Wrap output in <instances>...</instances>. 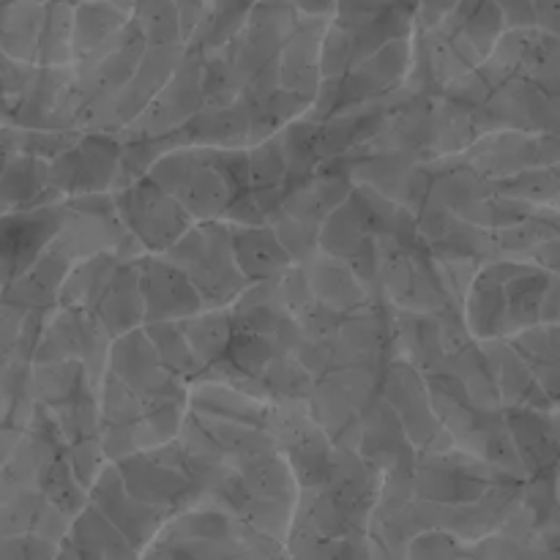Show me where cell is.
<instances>
[{
    "label": "cell",
    "mask_w": 560,
    "mask_h": 560,
    "mask_svg": "<svg viewBox=\"0 0 560 560\" xmlns=\"http://www.w3.org/2000/svg\"><path fill=\"white\" fill-rule=\"evenodd\" d=\"M162 255L189 277L202 306H230L249 284L238 271L233 233L224 219L191 222V228Z\"/></svg>",
    "instance_id": "obj_1"
},
{
    "label": "cell",
    "mask_w": 560,
    "mask_h": 560,
    "mask_svg": "<svg viewBox=\"0 0 560 560\" xmlns=\"http://www.w3.org/2000/svg\"><path fill=\"white\" fill-rule=\"evenodd\" d=\"M52 249L63 252L71 262L98 252H115L120 257H140L145 252L126 230L113 191L63 197V217Z\"/></svg>",
    "instance_id": "obj_2"
},
{
    "label": "cell",
    "mask_w": 560,
    "mask_h": 560,
    "mask_svg": "<svg viewBox=\"0 0 560 560\" xmlns=\"http://www.w3.org/2000/svg\"><path fill=\"white\" fill-rule=\"evenodd\" d=\"M241 520L211 501H197L180 512L170 514L156 539L142 556L175 558H235L244 556L241 547Z\"/></svg>",
    "instance_id": "obj_3"
},
{
    "label": "cell",
    "mask_w": 560,
    "mask_h": 560,
    "mask_svg": "<svg viewBox=\"0 0 560 560\" xmlns=\"http://www.w3.org/2000/svg\"><path fill=\"white\" fill-rule=\"evenodd\" d=\"M113 197L126 230L140 241L145 252L162 255L195 222L189 211L148 175H140V178L113 189Z\"/></svg>",
    "instance_id": "obj_4"
},
{
    "label": "cell",
    "mask_w": 560,
    "mask_h": 560,
    "mask_svg": "<svg viewBox=\"0 0 560 560\" xmlns=\"http://www.w3.org/2000/svg\"><path fill=\"white\" fill-rule=\"evenodd\" d=\"M124 140L113 131H85L49 159V186L58 195H88V191H113L120 173Z\"/></svg>",
    "instance_id": "obj_5"
},
{
    "label": "cell",
    "mask_w": 560,
    "mask_h": 560,
    "mask_svg": "<svg viewBox=\"0 0 560 560\" xmlns=\"http://www.w3.org/2000/svg\"><path fill=\"white\" fill-rule=\"evenodd\" d=\"M107 372L124 381L145 405L186 402L189 383L167 370L142 326L113 337L107 353Z\"/></svg>",
    "instance_id": "obj_6"
},
{
    "label": "cell",
    "mask_w": 560,
    "mask_h": 560,
    "mask_svg": "<svg viewBox=\"0 0 560 560\" xmlns=\"http://www.w3.org/2000/svg\"><path fill=\"white\" fill-rule=\"evenodd\" d=\"M206 104L202 91V49L195 44H186L184 58L175 66L173 77L164 82L162 91L153 96V102L137 115L135 124L124 129V140L131 137H167L189 124L200 107Z\"/></svg>",
    "instance_id": "obj_7"
},
{
    "label": "cell",
    "mask_w": 560,
    "mask_h": 560,
    "mask_svg": "<svg viewBox=\"0 0 560 560\" xmlns=\"http://www.w3.org/2000/svg\"><path fill=\"white\" fill-rule=\"evenodd\" d=\"M63 200L0 213V290L20 279L58 235Z\"/></svg>",
    "instance_id": "obj_8"
},
{
    "label": "cell",
    "mask_w": 560,
    "mask_h": 560,
    "mask_svg": "<svg viewBox=\"0 0 560 560\" xmlns=\"http://www.w3.org/2000/svg\"><path fill=\"white\" fill-rule=\"evenodd\" d=\"M115 465H118L126 490L137 501L148 503V506L167 514V517L200 501V490H197V481L191 476V465L189 468H180V465L162 463V459H156L145 448L115 459Z\"/></svg>",
    "instance_id": "obj_9"
},
{
    "label": "cell",
    "mask_w": 560,
    "mask_h": 560,
    "mask_svg": "<svg viewBox=\"0 0 560 560\" xmlns=\"http://www.w3.org/2000/svg\"><path fill=\"white\" fill-rule=\"evenodd\" d=\"M88 501L131 541V547L137 550V556H142L148 545L156 539V534L162 530V525L167 523V514L156 512L148 503L137 501L129 490H126L124 479H120V470L113 459L104 463V468L98 470V476L93 479V485L88 487Z\"/></svg>",
    "instance_id": "obj_10"
},
{
    "label": "cell",
    "mask_w": 560,
    "mask_h": 560,
    "mask_svg": "<svg viewBox=\"0 0 560 560\" xmlns=\"http://www.w3.org/2000/svg\"><path fill=\"white\" fill-rule=\"evenodd\" d=\"M137 271H140L142 326L162 320H184V317L206 310L189 277L164 255L142 252L137 257Z\"/></svg>",
    "instance_id": "obj_11"
},
{
    "label": "cell",
    "mask_w": 560,
    "mask_h": 560,
    "mask_svg": "<svg viewBox=\"0 0 560 560\" xmlns=\"http://www.w3.org/2000/svg\"><path fill=\"white\" fill-rule=\"evenodd\" d=\"M459 156L485 178L503 180L539 164V135L523 129L481 131Z\"/></svg>",
    "instance_id": "obj_12"
},
{
    "label": "cell",
    "mask_w": 560,
    "mask_h": 560,
    "mask_svg": "<svg viewBox=\"0 0 560 560\" xmlns=\"http://www.w3.org/2000/svg\"><path fill=\"white\" fill-rule=\"evenodd\" d=\"M479 345L490 361L503 410H552V402L536 383L530 366L525 364L523 355L512 348L506 337L481 339Z\"/></svg>",
    "instance_id": "obj_13"
},
{
    "label": "cell",
    "mask_w": 560,
    "mask_h": 560,
    "mask_svg": "<svg viewBox=\"0 0 560 560\" xmlns=\"http://www.w3.org/2000/svg\"><path fill=\"white\" fill-rule=\"evenodd\" d=\"M301 268H304L312 299L331 306L339 315L361 310V306L366 304H375V301L366 295L364 284L359 282V277H355V271L350 268L348 260H339V257L326 255V252H317L310 260L301 262Z\"/></svg>",
    "instance_id": "obj_14"
},
{
    "label": "cell",
    "mask_w": 560,
    "mask_h": 560,
    "mask_svg": "<svg viewBox=\"0 0 560 560\" xmlns=\"http://www.w3.org/2000/svg\"><path fill=\"white\" fill-rule=\"evenodd\" d=\"M233 233V255L238 262V271L244 273L246 282H268L279 279L293 260L282 241L277 238L268 222L262 224H230Z\"/></svg>",
    "instance_id": "obj_15"
},
{
    "label": "cell",
    "mask_w": 560,
    "mask_h": 560,
    "mask_svg": "<svg viewBox=\"0 0 560 560\" xmlns=\"http://www.w3.org/2000/svg\"><path fill=\"white\" fill-rule=\"evenodd\" d=\"M58 556L69 558H126L137 556L131 541L93 506L91 501L71 517L69 530L58 545Z\"/></svg>",
    "instance_id": "obj_16"
},
{
    "label": "cell",
    "mask_w": 560,
    "mask_h": 560,
    "mask_svg": "<svg viewBox=\"0 0 560 560\" xmlns=\"http://www.w3.org/2000/svg\"><path fill=\"white\" fill-rule=\"evenodd\" d=\"M93 315L102 320L109 337L131 331L142 326V293H140V271H137V257H126L115 273L109 277L107 288L91 306Z\"/></svg>",
    "instance_id": "obj_17"
},
{
    "label": "cell",
    "mask_w": 560,
    "mask_h": 560,
    "mask_svg": "<svg viewBox=\"0 0 560 560\" xmlns=\"http://www.w3.org/2000/svg\"><path fill=\"white\" fill-rule=\"evenodd\" d=\"M506 339L530 366L552 408H560V323H536Z\"/></svg>",
    "instance_id": "obj_18"
},
{
    "label": "cell",
    "mask_w": 560,
    "mask_h": 560,
    "mask_svg": "<svg viewBox=\"0 0 560 560\" xmlns=\"http://www.w3.org/2000/svg\"><path fill=\"white\" fill-rule=\"evenodd\" d=\"M178 326L184 331L186 342H189L191 353H195L197 364H200V372L222 361L235 337V323L230 306H206V310L178 320Z\"/></svg>",
    "instance_id": "obj_19"
},
{
    "label": "cell",
    "mask_w": 560,
    "mask_h": 560,
    "mask_svg": "<svg viewBox=\"0 0 560 560\" xmlns=\"http://www.w3.org/2000/svg\"><path fill=\"white\" fill-rule=\"evenodd\" d=\"M129 20L131 11L120 9V5L109 3V0H80V3H74V27H71L74 60L102 47Z\"/></svg>",
    "instance_id": "obj_20"
},
{
    "label": "cell",
    "mask_w": 560,
    "mask_h": 560,
    "mask_svg": "<svg viewBox=\"0 0 560 560\" xmlns=\"http://www.w3.org/2000/svg\"><path fill=\"white\" fill-rule=\"evenodd\" d=\"M120 260H126V257L115 255V252H98V255L71 262L69 273H66L63 284H60L58 304L91 310L98 295H102V290L107 288L109 277L120 266Z\"/></svg>",
    "instance_id": "obj_21"
},
{
    "label": "cell",
    "mask_w": 560,
    "mask_h": 560,
    "mask_svg": "<svg viewBox=\"0 0 560 560\" xmlns=\"http://www.w3.org/2000/svg\"><path fill=\"white\" fill-rule=\"evenodd\" d=\"M71 27H74V3H71V0H47L42 36H38L36 49V66L74 63Z\"/></svg>",
    "instance_id": "obj_22"
},
{
    "label": "cell",
    "mask_w": 560,
    "mask_h": 560,
    "mask_svg": "<svg viewBox=\"0 0 560 560\" xmlns=\"http://www.w3.org/2000/svg\"><path fill=\"white\" fill-rule=\"evenodd\" d=\"M151 337L153 348H156L159 359L167 366L173 375H178L180 381L191 383L200 375V364H197L195 353H191L189 342H186L184 331H180L178 320H162V323H145L142 326Z\"/></svg>",
    "instance_id": "obj_23"
},
{
    "label": "cell",
    "mask_w": 560,
    "mask_h": 560,
    "mask_svg": "<svg viewBox=\"0 0 560 560\" xmlns=\"http://www.w3.org/2000/svg\"><path fill=\"white\" fill-rule=\"evenodd\" d=\"M131 20L148 44H186L173 0H135Z\"/></svg>",
    "instance_id": "obj_24"
},
{
    "label": "cell",
    "mask_w": 560,
    "mask_h": 560,
    "mask_svg": "<svg viewBox=\"0 0 560 560\" xmlns=\"http://www.w3.org/2000/svg\"><path fill=\"white\" fill-rule=\"evenodd\" d=\"M249 156V186L252 191L260 189H284L288 186V167H284V153L279 135L246 145Z\"/></svg>",
    "instance_id": "obj_25"
},
{
    "label": "cell",
    "mask_w": 560,
    "mask_h": 560,
    "mask_svg": "<svg viewBox=\"0 0 560 560\" xmlns=\"http://www.w3.org/2000/svg\"><path fill=\"white\" fill-rule=\"evenodd\" d=\"M495 5L501 9L506 27L536 25L534 0H495Z\"/></svg>",
    "instance_id": "obj_26"
},
{
    "label": "cell",
    "mask_w": 560,
    "mask_h": 560,
    "mask_svg": "<svg viewBox=\"0 0 560 560\" xmlns=\"http://www.w3.org/2000/svg\"><path fill=\"white\" fill-rule=\"evenodd\" d=\"M457 3L459 0H419V3H416V11H413L416 27L438 25V22H441L443 16H446Z\"/></svg>",
    "instance_id": "obj_27"
},
{
    "label": "cell",
    "mask_w": 560,
    "mask_h": 560,
    "mask_svg": "<svg viewBox=\"0 0 560 560\" xmlns=\"http://www.w3.org/2000/svg\"><path fill=\"white\" fill-rule=\"evenodd\" d=\"M536 27L560 38V0H534Z\"/></svg>",
    "instance_id": "obj_28"
},
{
    "label": "cell",
    "mask_w": 560,
    "mask_h": 560,
    "mask_svg": "<svg viewBox=\"0 0 560 560\" xmlns=\"http://www.w3.org/2000/svg\"><path fill=\"white\" fill-rule=\"evenodd\" d=\"M539 323H560V273L550 271L545 299H541Z\"/></svg>",
    "instance_id": "obj_29"
},
{
    "label": "cell",
    "mask_w": 560,
    "mask_h": 560,
    "mask_svg": "<svg viewBox=\"0 0 560 560\" xmlns=\"http://www.w3.org/2000/svg\"><path fill=\"white\" fill-rule=\"evenodd\" d=\"M295 9L301 14H312V16H331L334 14V3L337 0H293Z\"/></svg>",
    "instance_id": "obj_30"
},
{
    "label": "cell",
    "mask_w": 560,
    "mask_h": 560,
    "mask_svg": "<svg viewBox=\"0 0 560 560\" xmlns=\"http://www.w3.org/2000/svg\"><path fill=\"white\" fill-rule=\"evenodd\" d=\"M547 424H550V432H552V441H556V446L560 448V408H552L547 410Z\"/></svg>",
    "instance_id": "obj_31"
}]
</instances>
